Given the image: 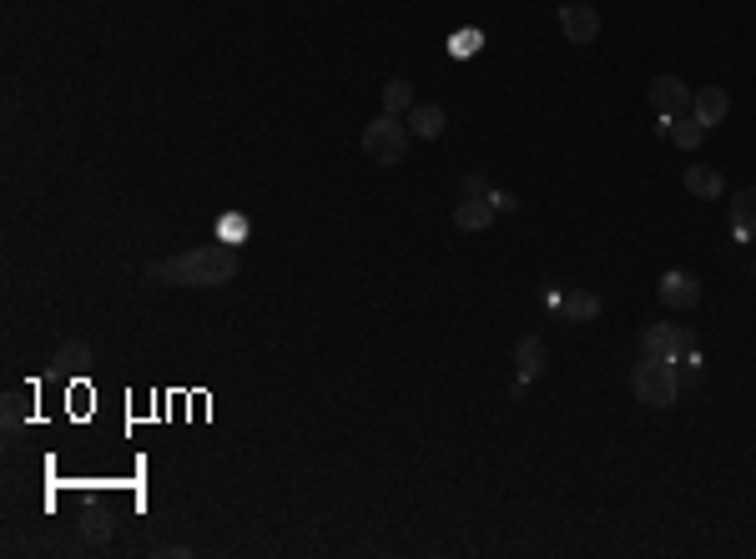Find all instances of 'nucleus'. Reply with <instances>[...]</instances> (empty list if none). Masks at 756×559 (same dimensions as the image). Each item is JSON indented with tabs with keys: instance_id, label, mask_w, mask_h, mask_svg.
I'll return each mask as SVG.
<instances>
[{
	"instance_id": "dca6fc26",
	"label": "nucleus",
	"mask_w": 756,
	"mask_h": 559,
	"mask_svg": "<svg viewBox=\"0 0 756 559\" xmlns=\"http://www.w3.org/2000/svg\"><path fill=\"white\" fill-rule=\"evenodd\" d=\"M701 136H706V126H701L696 116H676V121H671V142H676L681 152H696Z\"/></svg>"
},
{
	"instance_id": "1a4fd4ad",
	"label": "nucleus",
	"mask_w": 756,
	"mask_h": 559,
	"mask_svg": "<svg viewBox=\"0 0 756 559\" xmlns=\"http://www.w3.org/2000/svg\"><path fill=\"white\" fill-rule=\"evenodd\" d=\"M550 308L565 318V323H590L600 313V298L595 293H550Z\"/></svg>"
},
{
	"instance_id": "423d86ee",
	"label": "nucleus",
	"mask_w": 756,
	"mask_h": 559,
	"mask_svg": "<svg viewBox=\"0 0 756 559\" xmlns=\"http://www.w3.org/2000/svg\"><path fill=\"white\" fill-rule=\"evenodd\" d=\"M691 96H696V91H691L681 76H656V81H651V106H656L661 116H671V121H676V116H691Z\"/></svg>"
},
{
	"instance_id": "f257e3e1",
	"label": "nucleus",
	"mask_w": 756,
	"mask_h": 559,
	"mask_svg": "<svg viewBox=\"0 0 756 559\" xmlns=\"http://www.w3.org/2000/svg\"><path fill=\"white\" fill-rule=\"evenodd\" d=\"M237 277V252L222 242H202L192 252H172L147 267L152 288H222Z\"/></svg>"
},
{
	"instance_id": "20e7f679",
	"label": "nucleus",
	"mask_w": 756,
	"mask_h": 559,
	"mask_svg": "<svg viewBox=\"0 0 756 559\" xmlns=\"http://www.w3.org/2000/svg\"><path fill=\"white\" fill-rule=\"evenodd\" d=\"M641 353H646V358H671V363H686V368L701 363L696 338L681 333V328H671V323H651V328L641 333Z\"/></svg>"
},
{
	"instance_id": "39448f33",
	"label": "nucleus",
	"mask_w": 756,
	"mask_h": 559,
	"mask_svg": "<svg viewBox=\"0 0 756 559\" xmlns=\"http://www.w3.org/2000/svg\"><path fill=\"white\" fill-rule=\"evenodd\" d=\"M560 36L575 41V46H590V41L600 36L595 6H585V0H565V6H560Z\"/></svg>"
},
{
	"instance_id": "9b49d317",
	"label": "nucleus",
	"mask_w": 756,
	"mask_h": 559,
	"mask_svg": "<svg viewBox=\"0 0 756 559\" xmlns=\"http://www.w3.org/2000/svg\"><path fill=\"white\" fill-rule=\"evenodd\" d=\"M515 373H520V378H540V373H545V343H540L535 333H525V338L515 343Z\"/></svg>"
},
{
	"instance_id": "2eb2a0df",
	"label": "nucleus",
	"mask_w": 756,
	"mask_h": 559,
	"mask_svg": "<svg viewBox=\"0 0 756 559\" xmlns=\"http://www.w3.org/2000/svg\"><path fill=\"white\" fill-rule=\"evenodd\" d=\"M51 363H56V373H86V368H91V348H86L81 338H76V343H61Z\"/></svg>"
},
{
	"instance_id": "ddd939ff",
	"label": "nucleus",
	"mask_w": 756,
	"mask_h": 559,
	"mask_svg": "<svg viewBox=\"0 0 756 559\" xmlns=\"http://www.w3.org/2000/svg\"><path fill=\"white\" fill-rule=\"evenodd\" d=\"M686 192L716 202V197L726 192V182H721V172H711V167H686Z\"/></svg>"
},
{
	"instance_id": "aec40b11",
	"label": "nucleus",
	"mask_w": 756,
	"mask_h": 559,
	"mask_svg": "<svg viewBox=\"0 0 756 559\" xmlns=\"http://www.w3.org/2000/svg\"><path fill=\"white\" fill-rule=\"evenodd\" d=\"M489 207H494V212H515L520 202H515L510 192H489Z\"/></svg>"
},
{
	"instance_id": "412c9836",
	"label": "nucleus",
	"mask_w": 756,
	"mask_h": 559,
	"mask_svg": "<svg viewBox=\"0 0 756 559\" xmlns=\"http://www.w3.org/2000/svg\"><path fill=\"white\" fill-rule=\"evenodd\" d=\"M6 424H11V429H16V424H21V398H16V393H11V398H6Z\"/></svg>"
},
{
	"instance_id": "f3484780",
	"label": "nucleus",
	"mask_w": 756,
	"mask_h": 559,
	"mask_svg": "<svg viewBox=\"0 0 756 559\" xmlns=\"http://www.w3.org/2000/svg\"><path fill=\"white\" fill-rule=\"evenodd\" d=\"M414 106H419V101H414V86H409V81H389V86H384V111H389V116H409Z\"/></svg>"
},
{
	"instance_id": "9d476101",
	"label": "nucleus",
	"mask_w": 756,
	"mask_h": 559,
	"mask_svg": "<svg viewBox=\"0 0 756 559\" xmlns=\"http://www.w3.org/2000/svg\"><path fill=\"white\" fill-rule=\"evenodd\" d=\"M731 232L741 242H756V187H746V192L731 197Z\"/></svg>"
},
{
	"instance_id": "a211bd4d",
	"label": "nucleus",
	"mask_w": 756,
	"mask_h": 559,
	"mask_svg": "<svg viewBox=\"0 0 756 559\" xmlns=\"http://www.w3.org/2000/svg\"><path fill=\"white\" fill-rule=\"evenodd\" d=\"M469 51H479V31H459L454 36V56H469Z\"/></svg>"
},
{
	"instance_id": "f03ea898",
	"label": "nucleus",
	"mask_w": 756,
	"mask_h": 559,
	"mask_svg": "<svg viewBox=\"0 0 756 559\" xmlns=\"http://www.w3.org/2000/svg\"><path fill=\"white\" fill-rule=\"evenodd\" d=\"M630 383H636V398H641L646 408H676V398H681V373H676L671 358H646V353H641Z\"/></svg>"
},
{
	"instance_id": "f8f14e48",
	"label": "nucleus",
	"mask_w": 756,
	"mask_h": 559,
	"mask_svg": "<svg viewBox=\"0 0 756 559\" xmlns=\"http://www.w3.org/2000/svg\"><path fill=\"white\" fill-rule=\"evenodd\" d=\"M489 217H494L489 197H464V202L454 207V222H459L464 232H484V227H489Z\"/></svg>"
},
{
	"instance_id": "0eeeda50",
	"label": "nucleus",
	"mask_w": 756,
	"mask_h": 559,
	"mask_svg": "<svg viewBox=\"0 0 756 559\" xmlns=\"http://www.w3.org/2000/svg\"><path fill=\"white\" fill-rule=\"evenodd\" d=\"M661 303H666V308H676V313H686V308H696V303H701V283H696L691 272L671 267V272L661 277Z\"/></svg>"
},
{
	"instance_id": "6ab92c4d",
	"label": "nucleus",
	"mask_w": 756,
	"mask_h": 559,
	"mask_svg": "<svg viewBox=\"0 0 756 559\" xmlns=\"http://www.w3.org/2000/svg\"><path fill=\"white\" fill-rule=\"evenodd\" d=\"M494 187L484 182V177H464V197H489Z\"/></svg>"
},
{
	"instance_id": "6e6552de",
	"label": "nucleus",
	"mask_w": 756,
	"mask_h": 559,
	"mask_svg": "<svg viewBox=\"0 0 756 559\" xmlns=\"http://www.w3.org/2000/svg\"><path fill=\"white\" fill-rule=\"evenodd\" d=\"M726 111H731V96L721 91V86H701L696 96H691V116L711 131L716 121H726Z\"/></svg>"
},
{
	"instance_id": "4468645a",
	"label": "nucleus",
	"mask_w": 756,
	"mask_h": 559,
	"mask_svg": "<svg viewBox=\"0 0 756 559\" xmlns=\"http://www.w3.org/2000/svg\"><path fill=\"white\" fill-rule=\"evenodd\" d=\"M404 121H409V131H414V136H429V142H434V136L444 131V121H449V116H444L439 106H414Z\"/></svg>"
},
{
	"instance_id": "7ed1b4c3",
	"label": "nucleus",
	"mask_w": 756,
	"mask_h": 559,
	"mask_svg": "<svg viewBox=\"0 0 756 559\" xmlns=\"http://www.w3.org/2000/svg\"><path fill=\"white\" fill-rule=\"evenodd\" d=\"M409 121L404 116H378V121H368L363 126V157L368 162H378V167H399L404 162V152H409Z\"/></svg>"
}]
</instances>
